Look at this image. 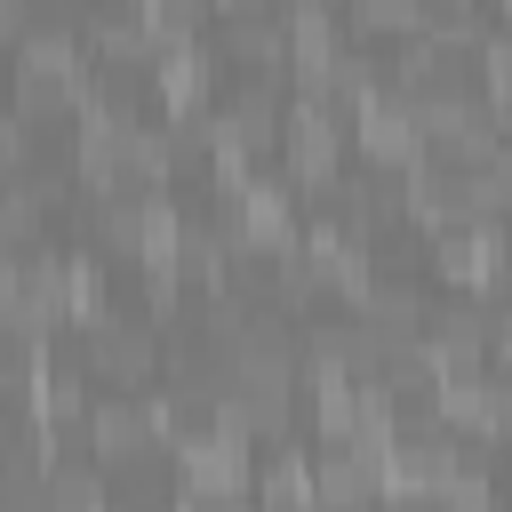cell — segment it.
<instances>
[{"instance_id": "1", "label": "cell", "mask_w": 512, "mask_h": 512, "mask_svg": "<svg viewBox=\"0 0 512 512\" xmlns=\"http://www.w3.org/2000/svg\"><path fill=\"white\" fill-rule=\"evenodd\" d=\"M176 472H184V496H240L248 488V440L224 424L200 440H176Z\"/></svg>"}, {"instance_id": "2", "label": "cell", "mask_w": 512, "mask_h": 512, "mask_svg": "<svg viewBox=\"0 0 512 512\" xmlns=\"http://www.w3.org/2000/svg\"><path fill=\"white\" fill-rule=\"evenodd\" d=\"M424 120H416V104H384V96H368L360 104V152L368 160H384V168H416L424 160Z\"/></svg>"}, {"instance_id": "3", "label": "cell", "mask_w": 512, "mask_h": 512, "mask_svg": "<svg viewBox=\"0 0 512 512\" xmlns=\"http://www.w3.org/2000/svg\"><path fill=\"white\" fill-rule=\"evenodd\" d=\"M160 432H168V408H96V424H88V456L120 472V464H144Z\"/></svg>"}, {"instance_id": "4", "label": "cell", "mask_w": 512, "mask_h": 512, "mask_svg": "<svg viewBox=\"0 0 512 512\" xmlns=\"http://www.w3.org/2000/svg\"><path fill=\"white\" fill-rule=\"evenodd\" d=\"M296 224H288V200L272 184H232V248H256V256H288Z\"/></svg>"}, {"instance_id": "5", "label": "cell", "mask_w": 512, "mask_h": 512, "mask_svg": "<svg viewBox=\"0 0 512 512\" xmlns=\"http://www.w3.org/2000/svg\"><path fill=\"white\" fill-rule=\"evenodd\" d=\"M288 168H296V184H320L336 168V112L320 96L288 112Z\"/></svg>"}, {"instance_id": "6", "label": "cell", "mask_w": 512, "mask_h": 512, "mask_svg": "<svg viewBox=\"0 0 512 512\" xmlns=\"http://www.w3.org/2000/svg\"><path fill=\"white\" fill-rule=\"evenodd\" d=\"M496 256H504V248H496V232H488V224H472V232H456V224H448V232H440V272H448V280H464V288H488V280H496Z\"/></svg>"}, {"instance_id": "7", "label": "cell", "mask_w": 512, "mask_h": 512, "mask_svg": "<svg viewBox=\"0 0 512 512\" xmlns=\"http://www.w3.org/2000/svg\"><path fill=\"white\" fill-rule=\"evenodd\" d=\"M88 336H96V376H112V384H144V368H152V336H144V328L96 320Z\"/></svg>"}, {"instance_id": "8", "label": "cell", "mask_w": 512, "mask_h": 512, "mask_svg": "<svg viewBox=\"0 0 512 512\" xmlns=\"http://www.w3.org/2000/svg\"><path fill=\"white\" fill-rule=\"evenodd\" d=\"M424 368H432V384H448V376H480V328H472V320H448V328L424 344Z\"/></svg>"}, {"instance_id": "9", "label": "cell", "mask_w": 512, "mask_h": 512, "mask_svg": "<svg viewBox=\"0 0 512 512\" xmlns=\"http://www.w3.org/2000/svg\"><path fill=\"white\" fill-rule=\"evenodd\" d=\"M160 96H168L176 112L208 96V56H200L192 40H168V56H160Z\"/></svg>"}, {"instance_id": "10", "label": "cell", "mask_w": 512, "mask_h": 512, "mask_svg": "<svg viewBox=\"0 0 512 512\" xmlns=\"http://www.w3.org/2000/svg\"><path fill=\"white\" fill-rule=\"evenodd\" d=\"M360 24H376V32H408V24H424V0H360Z\"/></svg>"}, {"instance_id": "11", "label": "cell", "mask_w": 512, "mask_h": 512, "mask_svg": "<svg viewBox=\"0 0 512 512\" xmlns=\"http://www.w3.org/2000/svg\"><path fill=\"white\" fill-rule=\"evenodd\" d=\"M488 96L512 112V40H488Z\"/></svg>"}, {"instance_id": "12", "label": "cell", "mask_w": 512, "mask_h": 512, "mask_svg": "<svg viewBox=\"0 0 512 512\" xmlns=\"http://www.w3.org/2000/svg\"><path fill=\"white\" fill-rule=\"evenodd\" d=\"M96 496H104V488H96L88 472H56V480H48V504H96Z\"/></svg>"}, {"instance_id": "13", "label": "cell", "mask_w": 512, "mask_h": 512, "mask_svg": "<svg viewBox=\"0 0 512 512\" xmlns=\"http://www.w3.org/2000/svg\"><path fill=\"white\" fill-rule=\"evenodd\" d=\"M32 224H40V208H32V192H8V240H16V248L32 240Z\"/></svg>"}, {"instance_id": "14", "label": "cell", "mask_w": 512, "mask_h": 512, "mask_svg": "<svg viewBox=\"0 0 512 512\" xmlns=\"http://www.w3.org/2000/svg\"><path fill=\"white\" fill-rule=\"evenodd\" d=\"M424 8H432V16H464L472 0H424Z\"/></svg>"}, {"instance_id": "15", "label": "cell", "mask_w": 512, "mask_h": 512, "mask_svg": "<svg viewBox=\"0 0 512 512\" xmlns=\"http://www.w3.org/2000/svg\"><path fill=\"white\" fill-rule=\"evenodd\" d=\"M504 376H512V328H504Z\"/></svg>"}, {"instance_id": "16", "label": "cell", "mask_w": 512, "mask_h": 512, "mask_svg": "<svg viewBox=\"0 0 512 512\" xmlns=\"http://www.w3.org/2000/svg\"><path fill=\"white\" fill-rule=\"evenodd\" d=\"M496 8H504V16H512V0H496Z\"/></svg>"}]
</instances>
